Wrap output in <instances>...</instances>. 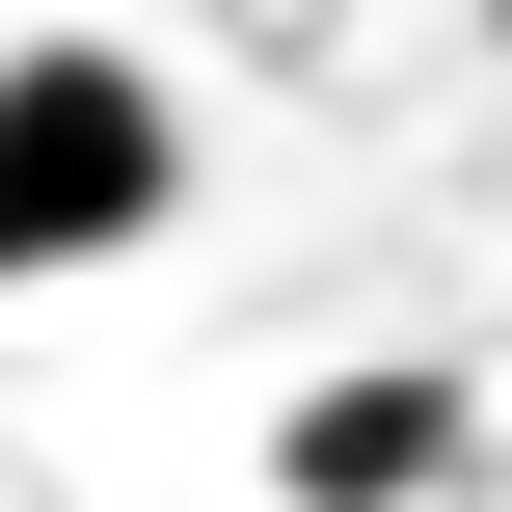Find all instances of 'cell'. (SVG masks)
<instances>
[{"instance_id":"obj_2","label":"cell","mask_w":512,"mask_h":512,"mask_svg":"<svg viewBox=\"0 0 512 512\" xmlns=\"http://www.w3.org/2000/svg\"><path fill=\"white\" fill-rule=\"evenodd\" d=\"M270 486L297 512H432L459 486V378H324V405L270 432Z\"/></svg>"},{"instance_id":"obj_1","label":"cell","mask_w":512,"mask_h":512,"mask_svg":"<svg viewBox=\"0 0 512 512\" xmlns=\"http://www.w3.org/2000/svg\"><path fill=\"white\" fill-rule=\"evenodd\" d=\"M162 189H189V108H162L108 27L0 54V297H27V270H108V243H162Z\"/></svg>"}]
</instances>
